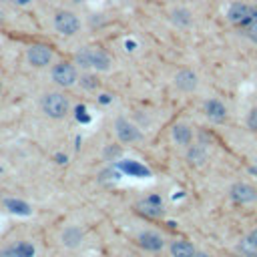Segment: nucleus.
I'll return each mask as SVG.
<instances>
[{"mask_svg": "<svg viewBox=\"0 0 257 257\" xmlns=\"http://www.w3.org/2000/svg\"><path fill=\"white\" fill-rule=\"evenodd\" d=\"M42 110L46 112V116L50 118H64L68 114V98L62 92H46L42 96Z\"/></svg>", "mask_w": 257, "mask_h": 257, "instance_id": "1", "label": "nucleus"}, {"mask_svg": "<svg viewBox=\"0 0 257 257\" xmlns=\"http://www.w3.org/2000/svg\"><path fill=\"white\" fill-rule=\"evenodd\" d=\"M76 62L84 68H94V70H106L110 66L108 54H104L98 48H82L76 54Z\"/></svg>", "mask_w": 257, "mask_h": 257, "instance_id": "2", "label": "nucleus"}, {"mask_svg": "<svg viewBox=\"0 0 257 257\" xmlns=\"http://www.w3.org/2000/svg\"><path fill=\"white\" fill-rule=\"evenodd\" d=\"M52 22H54V28L60 34H64V36H72V34H76L80 30V20L70 10H58L54 14V20Z\"/></svg>", "mask_w": 257, "mask_h": 257, "instance_id": "3", "label": "nucleus"}, {"mask_svg": "<svg viewBox=\"0 0 257 257\" xmlns=\"http://www.w3.org/2000/svg\"><path fill=\"white\" fill-rule=\"evenodd\" d=\"M76 78H78V74H76V68H74L72 62L62 60V62L54 64V68H52V80L58 86H64V88L66 86H72L76 82Z\"/></svg>", "mask_w": 257, "mask_h": 257, "instance_id": "4", "label": "nucleus"}, {"mask_svg": "<svg viewBox=\"0 0 257 257\" xmlns=\"http://www.w3.org/2000/svg\"><path fill=\"white\" fill-rule=\"evenodd\" d=\"M255 14H257V12H255L251 6L243 4V2H235V4L229 6V10H227V18H229L233 24H249L253 18H257Z\"/></svg>", "mask_w": 257, "mask_h": 257, "instance_id": "5", "label": "nucleus"}, {"mask_svg": "<svg viewBox=\"0 0 257 257\" xmlns=\"http://www.w3.org/2000/svg\"><path fill=\"white\" fill-rule=\"evenodd\" d=\"M114 133H116L118 141H122V143H135L141 139V131L131 120H126L124 116H118L114 120Z\"/></svg>", "mask_w": 257, "mask_h": 257, "instance_id": "6", "label": "nucleus"}, {"mask_svg": "<svg viewBox=\"0 0 257 257\" xmlns=\"http://www.w3.org/2000/svg\"><path fill=\"white\" fill-rule=\"evenodd\" d=\"M229 197H231V201H235L239 205H247V203H253L257 199V189L253 185H247V183H235L229 189Z\"/></svg>", "mask_w": 257, "mask_h": 257, "instance_id": "7", "label": "nucleus"}, {"mask_svg": "<svg viewBox=\"0 0 257 257\" xmlns=\"http://www.w3.org/2000/svg\"><path fill=\"white\" fill-rule=\"evenodd\" d=\"M26 58H28V62H30L32 66L42 68V66H46V64L52 60V52H50V48L44 46V44H32V46L28 48V52H26Z\"/></svg>", "mask_w": 257, "mask_h": 257, "instance_id": "8", "label": "nucleus"}, {"mask_svg": "<svg viewBox=\"0 0 257 257\" xmlns=\"http://www.w3.org/2000/svg\"><path fill=\"white\" fill-rule=\"evenodd\" d=\"M137 241H139V245H141L143 249L155 251V253L165 247V237H163L161 233H157V231H143V233H139Z\"/></svg>", "mask_w": 257, "mask_h": 257, "instance_id": "9", "label": "nucleus"}, {"mask_svg": "<svg viewBox=\"0 0 257 257\" xmlns=\"http://www.w3.org/2000/svg\"><path fill=\"white\" fill-rule=\"evenodd\" d=\"M175 84H177V88L181 92H193L197 88V84H199V78H197V74L191 68H183V70L177 72Z\"/></svg>", "mask_w": 257, "mask_h": 257, "instance_id": "10", "label": "nucleus"}, {"mask_svg": "<svg viewBox=\"0 0 257 257\" xmlns=\"http://www.w3.org/2000/svg\"><path fill=\"white\" fill-rule=\"evenodd\" d=\"M32 255H34V245L28 241L12 243L10 247H4L0 251V257H32Z\"/></svg>", "mask_w": 257, "mask_h": 257, "instance_id": "11", "label": "nucleus"}, {"mask_svg": "<svg viewBox=\"0 0 257 257\" xmlns=\"http://www.w3.org/2000/svg\"><path fill=\"white\" fill-rule=\"evenodd\" d=\"M205 114H207L211 120L221 122V120H225V116H227V106H225L219 98H211V100L205 102Z\"/></svg>", "mask_w": 257, "mask_h": 257, "instance_id": "12", "label": "nucleus"}, {"mask_svg": "<svg viewBox=\"0 0 257 257\" xmlns=\"http://www.w3.org/2000/svg\"><path fill=\"white\" fill-rule=\"evenodd\" d=\"M195 253H197L195 245L187 239H175L171 243V255L173 257H195Z\"/></svg>", "mask_w": 257, "mask_h": 257, "instance_id": "13", "label": "nucleus"}, {"mask_svg": "<svg viewBox=\"0 0 257 257\" xmlns=\"http://www.w3.org/2000/svg\"><path fill=\"white\" fill-rule=\"evenodd\" d=\"M173 139H175L181 147H189L191 141H193V131H191V126L185 124V122H177V124L173 126Z\"/></svg>", "mask_w": 257, "mask_h": 257, "instance_id": "14", "label": "nucleus"}, {"mask_svg": "<svg viewBox=\"0 0 257 257\" xmlns=\"http://www.w3.org/2000/svg\"><path fill=\"white\" fill-rule=\"evenodd\" d=\"M82 231L78 229V227H66L64 231H62V243L66 245V247H78L80 243H82Z\"/></svg>", "mask_w": 257, "mask_h": 257, "instance_id": "15", "label": "nucleus"}, {"mask_svg": "<svg viewBox=\"0 0 257 257\" xmlns=\"http://www.w3.org/2000/svg\"><path fill=\"white\" fill-rule=\"evenodd\" d=\"M139 211H141V213H145V215H149V217H159V215L163 213V209H161L159 201L153 205V199L141 201V203H139Z\"/></svg>", "mask_w": 257, "mask_h": 257, "instance_id": "16", "label": "nucleus"}, {"mask_svg": "<svg viewBox=\"0 0 257 257\" xmlns=\"http://www.w3.org/2000/svg\"><path fill=\"white\" fill-rule=\"evenodd\" d=\"M171 20L175 24H179V26H189L191 24V12L185 10V8H177V10H173Z\"/></svg>", "mask_w": 257, "mask_h": 257, "instance_id": "17", "label": "nucleus"}, {"mask_svg": "<svg viewBox=\"0 0 257 257\" xmlns=\"http://www.w3.org/2000/svg\"><path fill=\"white\" fill-rule=\"evenodd\" d=\"M239 253L243 255V257H257V245L249 239V237H245V239H241V243H239Z\"/></svg>", "mask_w": 257, "mask_h": 257, "instance_id": "18", "label": "nucleus"}, {"mask_svg": "<svg viewBox=\"0 0 257 257\" xmlns=\"http://www.w3.org/2000/svg\"><path fill=\"white\" fill-rule=\"evenodd\" d=\"M6 207H8L10 211H14V213H20V215L30 213V207H28L26 203H22V201H14V199H10V201H6Z\"/></svg>", "mask_w": 257, "mask_h": 257, "instance_id": "19", "label": "nucleus"}, {"mask_svg": "<svg viewBox=\"0 0 257 257\" xmlns=\"http://www.w3.org/2000/svg\"><path fill=\"white\" fill-rule=\"evenodd\" d=\"M122 169L126 171V173H133V175H147V169H143L141 165H135V163H131V161H126V163H122Z\"/></svg>", "mask_w": 257, "mask_h": 257, "instance_id": "20", "label": "nucleus"}, {"mask_svg": "<svg viewBox=\"0 0 257 257\" xmlns=\"http://www.w3.org/2000/svg\"><path fill=\"white\" fill-rule=\"evenodd\" d=\"M247 126H249L253 133H257V106H253V108L249 110V114H247Z\"/></svg>", "mask_w": 257, "mask_h": 257, "instance_id": "21", "label": "nucleus"}, {"mask_svg": "<svg viewBox=\"0 0 257 257\" xmlns=\"http://www.w3.org/2000/svg\"><path fill=\"white\" fill-rule=\"evenodd\" d=\"M245 32H247V36L257 44V18H253V20L247 24V30H245Z\"/></svg>", "mask_w": 257, "mask_h": 257, "instance_id": "22", "label": "nucleus"}, {"mask_svg": "<svg viewBox=\"0 0 257 257\" xmlns=\"http://www.w3.org/2000/svg\"><path fill=\"white\" fill-rule=\"evenodd\" d=\"M247 237H249V239H251V241H253V243L257 245V229H253V231H251V233H249Z\"/></svg>", "mask_w": 257, "mask_h": 257, "instance_id": "23", "label": "nucleus"}, {"mask_svg": "<svg viewBox=\"0 0 257 257\" xmlns=\"http://www.w3.org/2000/svg\"><path fill=\"white\" fill-rule=\"evenodd\" d=\"M195 257H211V255H209V253H201V251H197Z\"/></svg>", "mask_w": 257, "mask_h": 257, "instance_id": "24", "label": "nucleus"}, {"mask_svg": "<svg viewBox=\"0 0 257 257\" xmlns=\"http://www.w3.org/2000/svg\"><path fill=\"white\" fill-rule=\"evenodd\" d=\"M14 2H16V4H30L32 0H14Z\"/></svg>", "mask_w": 257, "mask_h": 257, "instance_id": "25", "label": "nucleus"}, {"mask_svg": "<svg viewBox=\"0 0 257 257\" xmlns=\"http://www.w3.org/2000/svg\"><path fill=\"white\" fill-rule=\"evenodd\" d=\"M74 2H82V0H74Z\"/></svg>", "mask_w": 257, "mask_h": 257, "instance_id": "26", "label": "nucleus"}, {"mask_svg": "<svg viewBox=\"0 0 257 257\" xmlns=\"http://www.w3.org/2000/svg\"><path fill=\"white\" fill-rule=\"evenodd\" d=\"M0 2H4V0H0Z\"/></svg>", "mask_w": 257, "mask_h": 257, "instance_id": "27", "label": "nucleus"}, {"mask_svg": "<svg viewBox=\"0 0 257 257\" xmlns=\"http://www.w3.org/2000/svg\"><path fill=\"white\" fill-rule=\"evenodd\" d=\"M0 88H2V84H0Z\"/></svg>", "mask_w": 257, "mask_h": 257, "instance_id": "28", "label": "nucleus"}]
</instances>
